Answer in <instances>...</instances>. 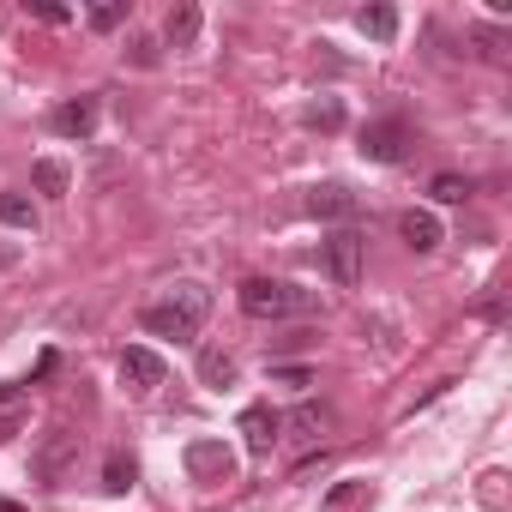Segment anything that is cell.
Returning a JSON list of instances; mask_svg holds the SVG:
<instances>
[{
    "instance_id": "cell-19",
    "label": "cell",
    "mask_w": 512,
    "mask_h": 512,
    "mask_svg": "<svg viewBox=\"0 0 512 512\" xmlns=\"http://www.w3.org/2000/svg\"><path fill=\"white\" fill-rule=\"evenodd\" d=\"M0 223H13V229H37V205L25 193H0Z\"/></svg>"
},
{
    "instance_id": "cell-7",
    "label": "cell",
    "mask_w": 512,
    "mask_h": 512,
    "mask_svg": "<svg viewBox=\"0 0 512 512\" xmlns=\"http://www.w3.org/2000/svg\"><path fill=\"white\" fill-rule=\"evenodd\" d=\"M121 386H127V392H151V386H163V356L145 350V344L121 350Z\"/></svg>"
},
{
    "instance_id": "cell-17",
    "label": "cell",
    "mask_w": 512,
    "mask_h": 512,
    "mask_svg": "<svg viewBox=\"0 0 512 512\" xmlns=\"http://www.w3.org/2000/svg\"><path fill=\"white\" fill-rule=\"evenodd\" d=\"M199 380L223 392V386L235 380V356H229V350H199Z\"/></svg>"
},
{
    "instance_id": "cell-10",
    "label": "cell",
    "mask_w": 512,
    "mask_h": 512,
    "mask_svg": "<svg viewBox=\"0 0 512 512\" xmlns=\"http://www.w3.org/2000/svg\"><path fill=\"white\" fill-rule=\"evenodd\" d=\"M25 422H31V386L7 380V386H0V440H13Z\"/></svg>"
},
{
    "instance_id": "cell-22",
    "label": "cell",
    "mask_w": 512,
    "mask_h": 512,
    "mask_svg": "<svg viewBox=\"0 0 512 512\" xmlns=\"http://www.w3.org/2000/svg\"><path fill=\"white\" fill-rule=\"evenodd\" d=\"M440 205H464V193H470V181L464 175H434V187H428Z\"/></svg>"
},
{
    "instance_id": "cell-26",
    "label": "cell",
    "mask_w": 512,
    "mask_h": 512,
    "mask_svg": "<svg viewBox=\"0 0 512 512\" xmlns=\"http://www.w3.org/2000/svg\"><path fill=\"white\" fill-rule=\"evenodd\" d=\"M31 13H37L43 25H67V7H55V0H31Z\"/></svg>"
},
{
    "instance_id": "cell-6",
    "label": "cell",
    "mask_w": 512,
    "mask_h": 512,
    "mask_svg": "<svg viewBox=\"0 0 512 512\" xmlns=\"http://www.w3.org/2000/svg\"><path fill=\"white\" fill-rule=\"evenodd\" d=\"M187 476H193V482H229V476H235L229 440H193V446H187Z\"/></svg>"
},
{
    "instance_id": "cell-24",
    "label": "cell",
    "mask_w": 512,
    "mask_h": 512,
    "mask_svg": "<svg viewBox=\"0 0 512 512\" xmlns=\"http://www.w3.org/2000/svg\"><path fill=\"white\" fill-rule=\"evenodd\" d=\"M476 43H482V55H488V61H506V43H512V37H506L500 25H482V31H476Z\"/></svg>"
},
{
    "instance_id": "cell-9",
    "label": "cell",
    "mask_w": 512,
    "mask_h": 512,
    "mask_svg": "<svg viewBox=\"0 0 512 512\" xmlns=\"http://www.w3.org/2000/svg\"><path fill=\"white\" fill-rule=\"evenodd\" d=\"M404 145H410V133H404L398 121H374V127H362V157H368V163H398Z\"/></svg>"
},
{
    "instance_id": "cell-13",
    "label": "cell",
    "mask_w": 512,
    "mask_h": 512,
    "mask_svg": "<svg viewBox=\"0 0 512 512\" xmlns=\"http://www.w3.org/2000/svg\"><path fill=\"white\" fill-rule=\"evenodd\" d=\"M284 428H290V434H296L302 446H314V440H320V434L332 428V410H320V404H296V410L284 416Z\"/></svg>"
},
{
    "instance_id": "cell-11",
    "label": "cell",
    "mask_w": 512,
    "mask_h": 512,
    "mask_svg": "<svg viewBox=\"0 0 512 512\" xmlns=\"http://www.w3.org/2000/svg\"><path fill=\"white\" fill-rule=\"evenodd\" d=\"M308 211H314V217H326V223H350V217H356V193H350V187H338V181H326V187H314V193H308Z\"/></svg>"
},
{
    "instance_id": "cell-27",
    "label": "cell",
    "mask_w": 512,
    "mask_h": 512,
    "mask_svg": "<svg viewBox=\"0 0 512 512\" xmlns=\"http://www.w3.org/2000/svg\"><path fill=\"white\" fill-rule=\"evenodd\" d=\"M133 67H157V43L151 37H133Z\"/></svg>"
},
{
    "instance_id": "cell-20",
    "label": "cell",
    "mask_w": 512,
    "mask_h": 512,
    "mask_svg": "<svg viewBox=\"0 0 512 512\" xmlns=\"http://www.w3.org/2000/svg\"><path fill=\"white\" fill-rule=\"evenodd\" d=\"M302 121H308L314 133H338V127H344V109H338V97H326V103H308Z\"/></svg>"
},
{
    "instance_id": "cell-5",
    "label": "cell",
    "mask_w": 512,
    "mask_h": 512,
    "mask_svg": "<svg viewBox=\"0 0 512 512\" xmlns=\"http://www.w3.org/2000/svg\"><path fill=\"white\" fill-rule=\"evenodd\" d=\"M235 434L247 440V452H260V458H266V452L284 440V416H278L272 404H247V410H241V422H235Z\"/></svg>"
},
{
    "instance_id": "cell-28",
    "label": "cell",
    "mask_w": 512,
    "mask_h": 512,
    "mask_svg": "<svg viewBox=\"0 0 512 512\" xmlns=\"http://www.w3.org/2000/svg\"><path fill=\"white\" fill-rule=\"evenodd\" d=\"M0 512H25V506H19V500H0Z\"/></svg>"
},
{
    "instance_id": "cell-16",
    "label": "cell",
    "mask_w": 512,
    "mask_h": 512,
    "mask_svg": "<svg viewBox=\"0 0 512 512\" xmlns=\"http://www.w3.org/2000/svg\"><path fill=\"white\" fill-rule=\"evenodd\" d=\"M356 25H362V37H374V43H392V37H398V7H362Z\"/></svg>"
},
{
    "instance_id": "cell-14",
    "label": "cell",
    "mask_w": 512,
    "mask_h": 512,
    "mask_svg": "<svg viewBox=\"0 0 512 512\" xmlns=\"http://www.w3.org/2000/svg\"><path fill=\"white\" fill-rule=\"evenodd\" d=\"M199 37V7L193 0H181V7H169V19H163V43L169 49H187Z\"/></svg>"
},
{
    "instance_id": "cell-8",
    "label": "cell",
    "mask_w": 512,
    "mask_h": 512,
    "mask_svg": "<svg viewBox=\"0 0 512 512\" xmlns=\"http://www.w3.org/2000/svg\"><path fill=\"white\" fill-rule=\"evenodd\" d=\"M49 133H61V139H91V133H97V97L61 103V109L49 115Z\"/></svg>"
},
{
    "instance_id": "cell-3",
    "label": "cell",
    "mask_w": 512,
    "mask_h": 512,
    "mask_svg": "<svg viewBox=\"0 0 512 512\" xmlns=\"http://www.w3.org/2000/svg\"><path fill=\"white\" fill-rule=\"evenodd\" d=\"M73 464H79V434H73V428H49V434H43V446H37V458H31L37 482L61 488V482L73 476Z\"/></svg>"
},
{
    "instance_id": "cell-21",
    "label": "cell",
    "mask_w": 512,
    "mask_h": 512,
    "mask_svg": "<svg viewBox=\"0 0 512 512\" xmlns=\"http://www.w3.org/2000/svg\"><path fill=\"white\" fill-rule=\"evenodd\" d=\"M31 175H37V193H49V199H61V193H67V169H61L55 157H43Z\"/></svg>"
},
{
    "instance_id": "cell-23",
    "label": "cell",
    "mask_w": 512,
    "mask_h": 512,
    "mask_svg": "<svg viewBox=\"0 0 512 512\" xmlns=\"http://www.w3.org/2000/svg\"><path fill=\"white\" fill-rule=\"evenodd\" d=\"M127 19V0H103V7H91V31H115Z\"/></svg>"
},
{
    "instance_id": "cell-12",
    "label": "cell",
    "mask_w": 512,
    "mask_h": 512,
    "mask_svg": "<svg viewBox=\"0 0 512 512\" xmlns=\"http://www.w3.org/2000/svg\"><path fill=\"white\" fill-rule=\"evenodd\" d=\"M398 235H404V247H416V253H434V247L446 241V229H440L434 211H404V217H398Z\"/></svg>"
},
{
    "instance_id": "cell-1",
    "label": "cell",
    "mask_w": 512,
    "mask_h": 512,
    "mask_svg": "<svg viewBox=\"0 0 512 512\" xmlns=\"http://www.w3.org/2000/svg\"><path fill=\"white\" fill-rule=\"evenodd\" d=\"M205 314H211V290L205 284H175L163 302H151L145 314H139V326L151 332V338H193L199 326H205Z\"/></svg>"
},
{
    "instance_id": "cell-4",
    "label": "cell",
    "mask_w": 512,
    "mask_h": 512,
    "mask_svg": "<svg viewBox=\"0 0 512 512\" xmlns=\"http://www.w3.org/2000/svg\"><path fill=\"white\" fill-rule=\"evenodd\" d=\"M362 253H368V235L362 229H332V241H326V272L344 284V290H356L362 284Z\"/></svg>"
},
{
    "instance_id": "cell-25",
    "label": "cell",
    "mask_w": 512,
    "mask_h": 512,
    "mask_svg": "<svg viewBox=\"0 0 512 512\" xmlns=\"http://www.w3.org/2000/svg\"><path fill=\"white\" fill-rule=\"evenodd\" d=\"M272 380H278V386H296V392H302V386H314V368H272Z\"/></svg>"
},
{
    "instance_id": "cell-2",
    "label": "cell",
    "mask_w": 512,
    "mask_h": 512,
    "mask_svg": "<svg viewBox=\"0 0 512 512\" xmlns=\"http://www.w3.org/2000/svg\"><path fill=\"white\" fill-rule=\"evenodd\" d=\"M235 302H241L247 320H284V314H308L314 308V296H302V290H290L278 278H247L235 290Z\"/></svg>"
},
{
    "instance_id": "cell-18",
    "label": "cell",
    "mask_w": 512,
    "mask_h": 512,
    "mask_svg": "<svg viewBox=\"0 0 512 512\" xmlns=\"http://www.w3.org/2000/svg\"><path fill=\"white\" fill-rule=\"evenodd\" d=\"M133 476H139V464H133L127 452H109V464H103V488H109V494H127Z\"/></svg>"
},
{
    "instance_id": "cell-15",
    "label": "cell",
    "mask_w": 512,
    "mask_h": 512,
    "mask_svg": "<svg viewBox=\"0 0 512 512\" xmlns=\"http://www.w3.org/2000/svg\"><path fill=\"white\" fill-rule=\"evenodd\" d=\"M368 500H374V488H368L362 476H350V482H338V488L320 500V512H368Z\"/></svg>"
}]
</instances>
